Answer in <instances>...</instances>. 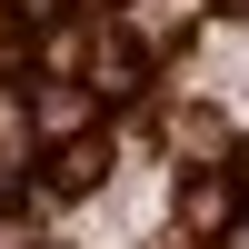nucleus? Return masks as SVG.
Wrapping results in <instances>:
<instances>
[{"label":"nucleus","instance_id":"nucleus-1","mask_svg":"<svg viewBox=\"0 0 249 249\" xmlns=\"http://www.w3.org/2000/svg\"><path fill=\"white\" fill-rule=\"evenodd\" d=\"M100 170H110V140H100V130H80L70 150H60V179H70V190H90Z\"/></svg>","mask_w":249,"mask_h":249},{"label":"nucleus","instance_id":"nucleus-2","mask_svg":"<svg viewBox=\"0 0 249 249\" xmlns=\"http://www.w3.org/2000/svg\"><path fill=\"white\" fill-rule=\"evenodd\" d=\"M230 249H249V219H230Z\"/></svg>","mask_w":249,"mask_h":249},{"label":"nucleus","instance_id":"nucleus-3","mask_svg":"<svg viewBox=\"0 0 249 249\" xmlns=\"http://www.w3.org/2000/svg\"><path fill=\"white\" fill-rule=\"evenodd\" d=\"M239 170H249V160H239Z\"/></svg>","mask_w":249,"mask_h":249}]
</instances>
